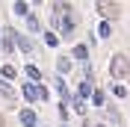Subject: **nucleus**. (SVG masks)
<instances>
[{
  "label": "nucleus",
  "mask_w": 130,
  "mask_h": 127,
  "mask_svg": "<svg viewBox=\"0 0 130 127\" xmlns=\"http://www.w3.org/2000/svg\"><path fill=\"white\" fill-rule=\"evenodd\" d=\"M15 41H18V47L24 50V53H30V50H32V41H30V39H24L21 33H15Z\"/></svg>",
  "instance_id": "obj_3"
},
{
  "label": "nucleus",
  "mask_w": 130,
  "mask_h": 127,
  "mask_svg": "<svg viewBox=\"0 0 130 127\" xmlns=\"http://www.w3.org/2000/svg\"><path fill=\"white\" fill-rule=\"evenodd\" d=\"M92 98H95V103H98V106L104 103V92H101V89H98V92H92Z\"/></svg>",
  "instance_id": "obj_12"
},
{
  "label": "nucleus",
  "mask_w": 130,
  "mask_h": 127,
  "mask_svg": "<svg viewBox=\"0 0 130 127\" xmlns=\"http://www.w3.org/2000/svg\"><path fill=\"white\" fill-rule=\"evenodd\" d=\"M0 127H6V118H3V115H0Z\"/></svg>",
  "instance_id": "obj_14"
},
{
  "label": "nucleus",
  "mask_w": 130,
  "mask_h": 127,
  "mask_svg": "<svg viewBox=\"0 0 130 127\" xmlns=\"http://www.w3.org/2000/svg\"><path fill=\"white\" fill-rule=\"evenodd\" d=\"M98 36H101V39H109V36H112V30H109V24H106V21L98 27Z\"/></svg>",
  "instance_id": "obj_7"
},
{
  "label": "nucleus",
  "mask_w": 130,
  "mask_h": 127,
  "mask_svg": "<svg viewBox=\"0 0 130 127\" xmlns=\"http://www.w3.org/2000/svg\"><path fill=\"white\" fill-rule=\"evenodd\" d=\"M0 95L6 98V101H15V92H12V89H9V83H3V80H0Z\"/></svg>",
  "instance_id": "obj_6"
},
{
  "label": "nucleus",
  "mask_w": 130,
  "mask_h": 127,
  "mask_svg": "<svg viewBox=\"0 0 130 127\" xmlns=\"http://www.w3.org/2000/svg\"><path fill=\"white\" fill-rule=\"evenodd\" d=\"M24 98H27V101H36V98H39V86L27 83V86H24Z\"/></svg>",
  "instance_id": "obj_5"
},
{
  "label": "nucleus",
  "mask_w": 130,
  "mask_h": 127,
  "mask_svg": "<svg viewBox=\"0 0 130 127\" xmlns=\"http://www.w3.org/2000/svg\"><path fill=\"white\" fill-rule=\"evenodd\" d=\"M80 95H92V83H83V86H80Z\"/></svg>",
  "instance_id": "obj_13"
},
{
  "label": "nucleus",
  "mask_w": 130,
  "mask_h": 127,
  "mask_svg": "<svg viewBox=\"0 0 130 127\" xmlns=\"http://www.w3.org/2000/svg\"><path fill=\"white\" fill-rule=\"evenodd\" d=\"M3 77L12 80V77H15V68H12V65H3Z\"/></svg>",
  "instance_id": "obj_10"
},
{
  "label": "nucleus",
  "mask_w": 130,
  "mask_h": 127,
  "mask_svg": "<svg viewBox=\"0 0 130 127\" xmlns=\"http://www.w3.org/2000/svg\"><path fill=\"white\" fill-rule=\"evenodd\" d=\"M86 53H89L86 44H77V47H74V56H77V59H86Z\"/></svg>",
  "instance_id": "obj_9"
},
{
  "label": "nucleus",
  "mask_w": 130,
  "mask_h": 127,
  "mask_svg": "<svg viewBox=\"0 0 130 127\" xmlns=\"http://www.w3.org/2000/svg\"><path fill=\"white\" fill-rule=\"evenodd\" d=\"M21 124L32 127V124H36V112H32V109H21Z\"/></svg>",
  "instance_id": "obj_4"
},
{
  "label": "nucleus",
  "mask_w": 130,
  "mask_h": 127,
  "mask_svg": "<svg viewBox=\"0 0 130 127\" xmlns=\"http://www.w3.org/2000/svg\"><path fill=\"white\" fill-rule=\"evenodd\" d=\"M109 71H112L115 80H127V74H130V59H127L124 53H115L112 62H109Z\"/></svg>",
  "instance_id": "obj_1"
},
{
  "label": "nucleus",
  "mask_w": 130,
  "mask_h": 127,
  "mask_svg": "<svg viewBox=\"0 0 130 127\" xmlns=\"http://www.w3.org/2000/svg\"><path fill=\"white\" fill-rule=\"evenodd\" d=\"M95 9H98L104 18H118V12H121V9H118V3H101V0L95 3Z\"/></svg>",
  "instance_id": "obj_2"
},
{
  "label": "nucleus",
  "mask_w": 130,
  "mask_h": 127,
  "mask_svg": "<svg viewBox=\"0 0 130 127\" xmlns=\"http://www.w3.org/2000/svg\"><path fill=\"white\" fill-rule=\"evenodd\" d=\"M27 77L30 80H41V71L36 68V65H27Z\"/></svg>",
  "instance_id": "obj_8"
},
{
  "label": "nucleus",
  "mask_w": 130,
  "mask_h": 127,
  "mask_svg": "<svg viewBox=\"0 0 130 127\" xmlns=\"http://www.w3.org/2000/svg\"><path fill=\"white\" fill-rule=\"evenodd\" d=\"M15 12H18V15H27L30 9H27V3H15Z\"/></svg>",
  "instance_id": "obj_11"
}]
</instances>
